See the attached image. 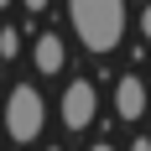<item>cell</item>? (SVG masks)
<instances>
[{
    "mask_svg": "<svg viewBox=\"0 0 151 151\" xmlns=\"http://www.w3.org/2000/svg\"><path fill=\"white\" fill-rule=\"evenodd\" d=\"M31 63H37V73H58V68H63V42L52 37V31H47V37H37Z\"/></svg>",
    "mask_w": 151,
    "mask_h": 151,
    "instance_id": "5b68a950",
    "label": "cell"
},
{
    "mask_svg": "<svg viewBox=\"0 0 151 151\" xmlns=\"http://www.w3.org/2000/svg\"><path fill=\"white\" fill-rule=\"evenodd\" d=\"M52 151H58V146H52Z\"/></svg>",
    "mask_w": 151,
    "mask_h": 151,
    "instance_id": "7c38bea8",
    "label": "cell"
},
{
    "mask_svg": "<svg viewBox=\"0 0 151 151\" xmlns=\"http://www.w3.org/2000/svg\"><path fill=\"white\" fill-rule=\"evenodd\" d=\"M16 52H21V31L5 26V31H0V58H16Z\"/></svg>",
    "mask_w": 151,
    "mask_h": 151,
    "instance_id": "8992f818",
    "label": "cell"
},
{
    "mask_svg": "<svg viewBox=\"0 0 151 151\" xmlns=\"http://www.w3.org/2000/svg\"><path fill=\"white\" fill-rule=\"evenodd\" d=\"M141 109H146V89H141V78H120V89H115V115H120V120H136Z\"/></svg>",
    "mask_w": 151,
    "mask_h": 151,
    "instance_id": "277c9868",
    "label": "cell"
},
{
    "mask_svg": "<svg viewBox=\"0 0 151 151\" xmlns=\"http://www.w3.org/2000/svg\"><path fill=\"white\" fill-rule=\"evenodd\" d=\"M0 5H11V0H0Z\"/></svg>",
    "mask_w": 151,
    "mask_h": 151,
    "instance_id": "8fae6325",
    "label": "cell"
},
{
    "mask_svg": "<svg viewBox=\"0 0 151 151\" xmlns=\"http://www.w3.org/2000/svg\"><path fill=\"white\" fill-rule=\"evenodd\" d=\"M21 5H26V11H47V0H21Z\"/></svg>",
    "mask_w": 151,
    "mask_h": 151,
    "instance_id": "ba28073f",
    "label": "cell"
},
{
    "mask_svg": "<svg viewBox=\"0 0 151 151\" xmlns=\"http://www.w3.org/2000/svg\"><path fill=\"white\" fill-rule=\"evenodd\" d=\"M89 151H115V146H104V141H99V146H89Z\"/></svg>",
    "mask_w": 151,
    "mask_h": 151,
    "instance_id": "30bf717a",
    "label": "cell"
},
{
    "mask_svg": "<svg viewBox=\"0 0 151 151\" xmlns=\"http://www.w3.org/2000/svg\"><path fill=\"white\" fill-rule=\"evenodd\" d=\"M141 31H146V37H151V5H146V11H141Z\"/></svg>",
    "mask_w": 151,
    "mask_h": 151,
    "instance_id": "52a82bcc",
    "label": "cell"
},
{
    "mask_svg": "<svg viewBox=\"0 0 151 151\" xmlns=\"http://www.w3.org/2000/svg\"><path fill=\"white\" fill-rule=\"evenodd\" d=\"M94 109H99L94 83H89V78H73L68 94H63V125H68V130H83V125L94 120Z\"/></svg>",
    "mask_w": 151,
    "mask_h": 151,
    "instance_id": "3957f363",
    "label": "cell"
},
{
    "mask_svg": "<svg viewBox=\"0 0 151 151\" xmlns=\"http://www.w3.org/2000/svg\"><path fill=\"white\" fill-rule=\"evenodd\" d=\"M42 120H47L42 94L31 83H16L11 99H5V130H11V141H37L42 136Z\"/></svg>",
    "mask_w": 151,
    "mask_h": 151,
    "instance_id": "7a4b0ae2",
    "label": "cell"
},
{
    "mask_svg": "<svg viewBox=\"0 0 151 151\" xmlns=\"http://www.w3.org/2000/svg\"><path fill=\"white\" fill-rule=\"evenodd\" d=\"M68 16H73L78 42L89 47V52H109V47H120L125 0H68Z\"/></svg>",
    "mask_w": 151,
    "mask_h": 151,
    "instance_id": "6da1fadb",
    "label": "cell"
},
{
    "mask_svg": "<svg viewBox=\"0 0 151 151\" xmlns=\"http://www.w3.org/2000/svg\"><path fill=\"white\" fill-rule=\"evenodd\" d=\"M130 151H151V141H146V136H141V141H136V146H130Z\"/></svg>",
    "mask_w": 151,
    "mask_h": 151,
    "instance_id": "9c48e42d",
    "label": "cell"
}]
</instances>
